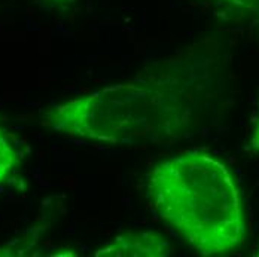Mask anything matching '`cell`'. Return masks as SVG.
<instances>
[{"mask_svg":"<svg viewBox=\"0 0 259 257\" xmlns=\"http://www.w3.org/2000/svg\"><path fill=\"white\" fill-rule=\"evenodd\" d=\"M198 72L183 55L125 82L55 104L45 125L79 140L104 144L165 143L192 122Z\"/></svg>","mask_w":259,"mask_h":257,"instance_id":"6da1fadb","label":"cell"},{"mask_svg":"<svg viewBox=\"0 0 259 257\" xmlns=\"http://www.w3.org/2000/svg\"><path fill=\"white\" fill-rule=\"evenodd\" d=\"M148 198L156 214L200 256L228 254L244 244L240 190L230 170L203 150H186L148 174Z\"/></svg>","mask_w":259,"mask_h":257,"instance_id":"7a4b0ae2","label":"cell"},{"mask_svg":"<svg viewBox=\"0 0 259 257\" xmlns=\"http://www.w3.org/2000/svg\"><path fill=\"white\" fill-rule=\"evenodd\" d=\"M175 254L173 245L152 231L125 232L99 248L96 257H168Z\"/></svg>","mask_w":259,"mask_h":257,"instance_id":"3957f363","label":"cell"},{"mask_svg":"<svg viewBox=\"0 0 259 257\" xmlns=\"http://www.w3.org/2000/svg\"><path fill=\"white\" fill-rule=\"evenodd\" d=\"M20 164V153L8 134L0 129V183L5 181Z\"/></svg>","mask_w":259,"mask_h":257,"instance_id":"277c9868","label":"cell"},{"mask_svg":"<svg viewBox=\"0 0 259 257\" xmlns=\"http://www.w3.org/2000/svg\"><path fill=\"white\" fill-rule=\"evenodd\" d=\"M225 2L241 11L259 14V0H225Z\"/></svg>","mask_w":259,"mask_h":257,"instance_id":"5b68a950","label":"cell"},{"mask_svg":"<svg viewBox=\"0 0 259 257\" xmlns=\"http://www.w3.org/2000/svg\"><path fill=\"white\" fill-rule=\"evenodd\" d=\"M250 149L259 152V116L258 121H256V125L253 128V134H252V140H250Z\"/></svg>","mask_w":259,"mask_h":257,"instance_id":"8992f818","label":"cell"},{"mask_svg":"<svg viewBox=\"0 0 259 257\" xmlns=\"http://www.w3.org/2000/svg\"><path fill=\"white\" fill-rule=\"evenodd\" d=\"M52 3H64V2H69V0H51Z\"/></svg>","mask_w":259,"mask_h":257,"instance_id":"52a82bcc","label":"cell"},{"mask_svg":"<svg viewBox=\"0 0 259 257\" xmlns=\"http://www.w3.org/2000/svg\"><path fill=\"white\" fill-rule=\"evenodd\" d=\"M255 256H259V248L256 250V253H255Z\"/></svg>","mask_w":259,"mask_h":257,"instance_id":"ba28073f","label":"cell"}]
</instances>
